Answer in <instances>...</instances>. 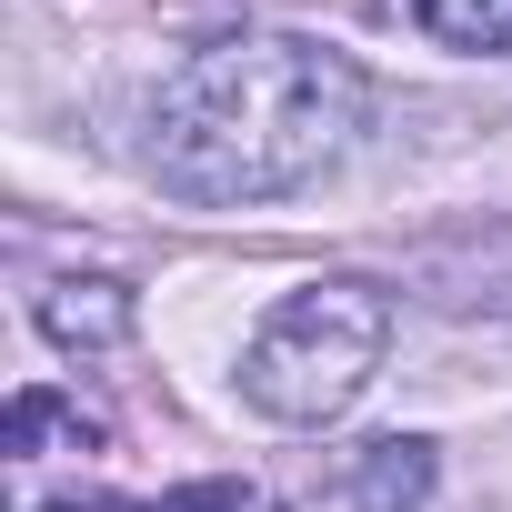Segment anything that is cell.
Instances as JSON below:
<instances>
[{"label": "cell", "mask_w": 512, "mask_h": 512, "mask_svg": "<svg viewBox=\"0 0 512 512\" xmlns=\"http://www.w3.org/2000/svg\"><path fill=\"white\" fill-rule=\"evenodd\" d=\"M372 91L332 41L302 31H231L201 41L141 121V161L171 201L231 211V201H282L302 181H322L352 131H362Z\"/></svg>", "instance_id": "cell-1"}, {"label": "cell", "mask_w": 512, "mask_h": 512, "mask_svg": "<svg viewBox=\"0 0 512 512\" xmlns=\"http://www.w3.org/2000/svg\"><path fill=\"white\" fill-rule=\"evenodd\" d=\"M392 352V292L382 282H302L241 342V392L272 422H342Z\"/></svg>", "instance_id": "cell-2"}, {"label": "cell", "mask_w": 512, "mask_h": 512, "mask_svg": "<svg viewBox=\"0 0 512 512\" xmlns=\"http://www.w3.org/2000/svg\"><path fill=\"white\" fill-rule=\"evenodd\" d=\"M131 322H141V302H131V282H111V272H71V282L41 292V332H51L61 352H121Z\"/></svg>", "instance_id": "cell-3"}, {"label": "cell", "mask_w": 512, "mask_h": 512, "mask_svg": "<svg viewBox=\"0 0 512 512\" xmlns=\"http://www.w3.org/2000/svg\"><path fill=\"white\" fill-rule=\"evenodd\" d=\"M342 492H352L362 512H412V502L432 492V442H402V432H392V442H372V452L352 462V482H342Z\"/></svg>", "instance_id": "cell-4"}, {"label": "cell", "mask_w": 512, "mask_h": 512, "mask_svg": "<svg viewBox=\"0 0 512 512\" xmlns=\"http://www.w3.org/2000/svg\"><path fill=\"white\" fill-rule=\"evenodd\" d=\"M412 21L442 51H512V0H412Z\"/></svg>", "instance_id": "cell-5"}, {"label": "cell", "mask_w": 512, "mask_h": 512, "mask_svg": "<svg viewBox=\"0 0 512 512\" xmlns=\"http://www.w3.org/2000/svg\"><path fill=\"white\" fill-rule=\"evenodd\" d=\"M251 482H191V492H161V502H111V492H61L41 512H241Z\"/></svg>", "instance_id": "cell-6"}, {"label": "cell", "mask_w": 512, "mask_h": 512, "mask_svg": "<svg viewBox=\"0 0 512 512\" xmlns=\"http://www.w3.org/2000/svg\"><path fill=\"white\" fill-rule=\"evenodd\" d=\"M51 432H71V442H101V432H91V422H81L61 392H41V382H31V392H11V432H0V442H11V452H41Z\"/></svg>", "instance_id": "cell-7"}]
</instances>
